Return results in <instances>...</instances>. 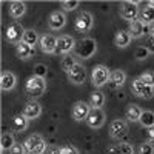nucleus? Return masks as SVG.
<instances>
[{
	"label": "nucleus",
	"instance_id": "1",
	"mask_svg": "<svg viewBox=\"0 0 154 154\" xmlns=\"http://www.w3.org/2000/svg\"><path fill=\"white\" fill-rule=\"evenodd\" d=\"M97 51V42L91 37H83L82 40L75 45L74 48V56L79 59H91Z\"/></svg>",
	"mask_w": 154,
	"mask_h": 154
},
{
	"label": "nucleus",
	"instance_id": "2",
	"mask_svg": "<svg viewBox=\"0 0 154 154\" xmlns=\"http://www.w3.org/2000/svg\"><path fill=\"white\" fill-rule=\"evenodd\" d=\"M46 91V80L42 79V77L37 75H31L26 80V85H25V93H26L28 97L31 99H37L43 96V93Z\"/></svg>",
	"mask_w": 154,
	"mask_h": 154
},
{
	"label": "nucleus",
	"instance_id": "3",
	"mask_svg": "<svg viewBox=\"0 0 154 154\" xmlns=\"http://www.w3.org/2000/svg\"><path fill=\"white\" fill-rule=\"evenodd\" d=\"M25 148L28 154H43L46 151V142L40 134H32L25 140Z\"/></svg>",
	"mask_w": 154,
	"mask_h": 154
},
{
	"label": "nucleus",
	"instance_id": "4",
	"mask_svg": "<svg viewBox=\"0 0 154 154\" xmlns=\"http://www.w3.org/2000/svg\"><path fill=\"white\" fill-rule=\"evenodd\" d=\"M109 74L111 71L105 65H96L91 71V83L94 85V88H102L106 85L109 80Z\"/></svg>",
	"mask_w": 154,
	"mask_h": 154
},
{
	"label": "nucleus",
	"instance_id": "5",
	"mask_svg": "<svg viewBox=\"0 0 154 154\" xmlns=\"http://www.w3.org/2000/svg\"><path fill=\"white\" fill-rule=\"evenodd\" d=\"M93 23H94V17H93L91 12L82 11L80 14L75 17V20H74V28H75L77 32L86 34L89 29L93 28Z\"/></svg>",
	"mask_w": 154,
	"mask_h": 154
},
{
	"label": "nucleus",
	"instance_id": "6",
	"mask_svg": "<svg viewBox=\"0 0 154 154\" xmlns=\"http://www.w3.org/2000/svg\"><path fill=\"white\" fill-rule=\"evenodd\" d=\"M139 3L140 2H122L120 3V17L128 22L137 20L139 16Z\"/></svg>",
	"mask_w": 154,
	"mask_h": 154
},
{
	"label": "nucleus",
	"instance_id": "7",
	"mask_svg": "<svg viewBox=\"0 0 154 154\" xmlns=\"http://www.w3.org/2000/svg\"><path fill=\"white\" fill-rule=\"evenodd\" d=\"M131 93H133L134 96L140 97V99L149 100V99L154 97V88L146 86L140 79H136V80H133V83H131Z\"/></svg>",
	"mask_w": 154,
	"mask_h": 154
},
{
	"label": "nucleus",
	"instance_id": "8",
	"mask_svg": "<svg viewBox=\"0 0 154 154\" xmlns=\"http://www.w3.org/2000/svg\"><path fill=\"white\" fill-rule=\"evenodd\" d=\"M105 112L102 111V108H91V111H89L88 117H86V125L89 128H93V130H99V128L103 126L105 123Z\"/></svg>",
	"mask_w": 154,
	"mask_h": 154
},
{
	"label": "nucleus",
	"instance_id": "9",
	"mask_svg": "<svg viewBox=\"0 0 154 154\" xmlns=\"http://www.w3.org/2000/svg\"><path fill=\"white\" fill-rule=\"evenodd\" d=\"M89 111H91V105H88L83 100H79V102H75V103L72 105V108H71V117L75 122L86 120Z\"/></svg>",
	"mask_w": 154,
	"mask_h": 154
},
{
	"label": "nucleus",
	"instance_id": "10",
	"mask_svg": "<svg viewBox=\"0 0 154 154\" xmlns=\"http://www.w3.org/2000/svg\"><path fill=\"white\" fill-rule=\"evenodd\" d=\"M75 40H74V37L68 35V34H63L57 38V49H56V54H63V56H66L69 54L71 51H74L75 48Z\"/></svg>",
	"mask_w": 154,
	"mask_h": 154
},
{
	"label": "nucleus",
	"instance_id": "11",
	"mask_svg": "<svg viewBox=\"0 0 154 154\" xmlns=\"http://www.w3.org/2000/svg\"><path fill=\"white\" fill-rule=\"evenodd\" d=\"M25 31L26 29H23V26L20 23H11L9 26L6 28V40L9 43H16L19 45L22 40H23V35H25Z\"/></svg>",
	"mask_w": 154,
	"mask_h": 154
},
{
	"label": "nucleus",
	"instance_id": "12",
	"mask_svg": "<svg viewBox=\"0 0 154 154\" xmlns=\"http://www.w3.org/2000/svg\"><path fill=\"white\" fill-rule=\"evenodd\" d=\"M128 133V123L123 119H114L109 123V136L112 139H122Z\"/></svg>",
	"mask_w": 154,
	"mask_h": 154
},
{
	"label": "nucleus",
	"instance_id": "13",
	"mask_svg": "<svg viewBox=\"0 0 154 154\" xmlns=\"http://www.w3.org/2000/svg\"><path fill=\"white\" fill-rule=\"evenodd\" d=\"M65 25H66L65 12L54 11V12H51V14H49V17H48V26H49V29L59 31V29H62L63 26H65Z\"/></svg>",
	"mask_w": 154,
	"mask_h": 154
},
{
	"label": "nucleus",
	"instance_id": "14",
	"mask_svg": "<svg viewBox=\"0 0 154 154\" xmlns=\"http://www.w3.org/2000/svg\"><path fill=\"white\" fill-rule=\"evenodd\" d=\"M38 46H40L43 54H56L57 38L53 37V35H49V34H45V35L40 37V40H38Z\"/></svg>",
	"mask_w": 154,
	"mask_h": 154
},
{
	"label": "nucleus",
	"instance_id": "15",
	"mask_svg": "<svg viewBox=\"0 0 154 154\" xmlns=\"http://www.w3.org/2000/svg\"><path fill=\"white\" fill-rule=\"evenodd\" d=\"M66 77H68V80H69L71 83H74V85H82V83L85 82V79H86V69H85L83 65L77 63V65L66 74Z\"/></svg>",
	"mask_w": 154,
	"mask_h": 154
},
{
	"label": "nucleus",
	"instance_id": "16",
	"mask_svg": "<svg viewBox=\"0 0 154 154\" xmlns=\"http://www.w3.org/2000/svg\"><path fill=\"white\" fill-rule=\"evenodd\" d=\"M22 114H23L28 120L37 119L38 116L42 114V105L38 103V102H35V100H31V102H28V103L25 105V108H23V112H22Z\"/></svg>",
	"mask_w": 154,
	"mask_h": 154
},
{
	"label": "nucleus",
	"instance_id": "17",
	"mask_svg": "<svg viewBox=\"0 0 154 154\" xmlns=\"http://www.w3.org/2000/svg\"><path fill=\"white\" fill-rule=\"evenodd\" d=\"M128 32L131 34V37H133V38H140L143 34L149 32V26H148V25H143L142 22H140V20L137 19V20H134V22H131V23H130Z\"/></svg>",
	"mask_w": 154,
	"mask_h": 154
},
{
	"label": "nucleus",
	"instance_id": "18",
	"mask_svg": "<svg viewBox=\"0 0 154 154\" xmlns=\"http://www.w3.org/2000/svg\"><path fill=\"white\" fill-rule=\"evenodd\" d=\"M125 80H126V74H125L122 69H114V71H111V74H109L108 85H109L111 89H117V88L123 86Z\"/></svg>",
	"mask_w": 154,
	"mask_h": 154
},
{
	"label": "nucleus",
	"instance_id": "19",
	"mask_svg": "<svg viewBox=\"0 0 154 154\" xmlns=\"http://www.w3.org/2000/svg\"><path fill=\"white\" fill-rule=\"evenodd\" d=\"M17 83V77L16 74H12L11 71H3L2 75H0V86H2L3 91H11V89H14Z\"/></svg>",
	"mask_w": 154,
	"mask_h": 154
},
{
	"label": "nucleus",
	"instance_id": "20",
	"mask_svg": "<svg viewBox=\"0 0 154 154\" xmlns=\"http://www.w3.org/2000/svg\"><path fill=\"white\" fill-rule=\"evenodd\" d=\"M9 126H11V130L14 133H23L28 128V119L25 117L23 114H17V116H14V117L11 119Z\"/></svg>",
	"mask_w": 154,
	"mask_h": 154
},
{
	"label": "nucleus",
	"instance_id": "21",
	"mask_svg": "<svg viewBox=\"0 0 154 154\" xmlns=\"http://www.w3.org/2000/svg\"><path fill=\"white\" fill-rule=\"evenodd\" d=\"M16 54H17V57H19L20 60H28V59L34 57V54H35V48L26 45L25 42H20V43L16 46Z\"/></svg>",
	"mask_w": 154,
	"mask_h": 154
},
{
	"label": "nucleus",
	"instance_id": "22",
	"mask_svg": "<svg viewBox=\"0 0 154 154\" xmlns=\"http://www.w3.org/2000/svg\"><path fill=\"white\" fill-rule=\"evenodd\" d=\"M25 12H26V3L20 2V0H14L9 3V16L14 19H20Z\"/></svg>",
	"mask_w": 154,
	"mask_h": 154
},
{
	"label": "nucleus",
	"instance_id": "23",
	"mask_svg": "<svg viewBox=\"0 0 154 154\" xmlns=\"http://www.w3.org/2000/svg\"><path fill=\"white\" fill-rule=\"evenodd\" d=\"M131 40H133L131 34L128 32V31H123V29L117 31V32H116V35H114V45L117 46V48H126L128 45L131 43Z\"/></svg>",
	"mask_w": 154,
	"mask_h": 154
},
{
	"label": "nucleus",
	"instance_id": "24",
	"mask_svg": "<svg viewBox=\"0 0 154 154\" xmlns=\"http://www.w3.org/2000/svg\"><path fill=\"white\" fill-rule=\"evenodd\" d=\"M142 108H140L139 105H136V103H131V105H128V108H126V112H125V116H126V120H130V122H139L140 120V116H142Z\"/></svg>",
	"mask_w": 154,
	"mask_h": 154
},
{
	"label": "nucleus",
	"instance_id": "25",
	"mask_svg": "<svg viewBox=\"0 0 154 154\" xmlns=\"http://www.w3.org/2000/svg\"><path fill=\"white\" fill-rule=\"evenodd\" d=\"M139 20L143 25H148L149 26V25L154 22V8L145 5V8L140 9V12H139Z\"/></svg>",
	"mask_w": 154,
	"mask_h": 154
},
{
	"label": "nucleus",
	"instance_id": "26",
	"mask_svg": "<svg viewBox=\"0 0 154 154\" xmlns=\"http://www.w3.org/2000/svg\"><path fill=\"white\" fill-rule=\"evenodd\" d=\"M89 105H91V108H102L105 105V94L99 91V89L91 93V96H89Z\"/></svg>",
	"mask_w": 154,
	"mask_h": 154
},
{
	"label": "nucleus",
	"instance_id": "27",
	"mask_svg": "<svg viewBox=\"0 0 154 154\" xmlns=\"http://www.w3.org/2000/svg\"><path fill=\"white\" fill-rule=\"evenodd\" d=\"M14 145H16L14 136L11 133H3L2 139H0V148H2V151H11V148Z\"/></svg>",
	"mask_w": 154,
	"mask_h": 154
},
{
	"label": "nucleus",
	"instance_id": "28",
	"mask_svg": "<svg viewBox=\"0 0 154 154\" xmlns=\"http://www.w3.org/2000/svg\"><path fill=\"white\" fill-rule=\"evenodd\" d=\"M77 65V62H75V59L74 57H71L69 54H66V56H63V59H62V62H60V68L65 71L66 74L74 68Z\"/></svg>",
	"mask_w": 154,
	"mask_h": 154
},
{
	"label": "nucleus",
	"instance_id": "29",
	"mask_svg": "<svg viewBox=\"0 0 154 154\" xmlns=\"http://www.w3.org/2000/svg\"><path fill=\"white\" fill-rule=\"evenodd\" d=\"M40 38H38V34L34 31V29H26L25 31V35H23V40L22 42H25L26 45H29V46H34Z\"/></svg>",
	"mask_w": 154,
	"mask_h": 154
},
{
	"label": "nucleus",
	"instance_id": "30",
	"mask_svg": "<svg viewBox=\"0 0 154 154\" xmlns=\"http://www.w3.org/2000/svg\"><path fill=\"white\" fill-rule=\"evenodd\" d=\"M140 125L145 128H151L154 126V112L152 111H143L142 116H140Z\"/></svg>",
	"mask_w": 154,
	"mask_h": 154
},
{
	"label": "nucleus",
	"instance_id": "31",
	"mask_svg": "<svg viewBox=\"0 0 154 154\" xmlns=\"http://www.w3.org/2000/svg\"><path fill=\"white\" fill-rule=\"evenodd\" d=\"M148 56H149V51L146 49L145 45H143V46H137L136 51H134V59L139 60V62H142V60L148 59Z\"/></svg>",
	"mask_w": 154,
	"mask_h": 154
},
{
	"label": "nucleus",
	"instance_id": "32",
	"mask_svg": "<svg viewBox=\"0 0 154 154\" xmlns=\"http://www.w3.org/2000/svg\"><path fill=\"white\" fill-rule=\"evenodd\" d=\"M140 80H142L146 86H151L154 88V71H145L142 75L139 77Z\"/></svg>",
	"mask_w": 154,
	"mask_h": 154
},
{
	"label": "nucleus",
	"instance_id": "33",
	"mask_svg": "<svg viewBox=\"0 0 154 154\" xmlns=\"http://www.w3.org/2000/svg\"><path fill=\"white\" fill-rule=\"evenodd\" d=\"M46 65H43V63H37V65L34 66V75L37 77H42V79H45V75H46Z\"/></svg>",
	"mask_w": 154,
	"mask_h": 154
},
{
	"label": "nucleus",
	"instance_id": "34",
	"mask_svg": "<svg viewBox=\"0 0 154 154\" xmlns=\"http://www.w3.org/2000/svg\"><path fill=\"white\" fill-rule=\"evenodd\" d=\"M79 5H80V2H77V0H72V2H66V0H63V2H60L62 9H65V11H74Z\"/></svg>",
	"mask_w": 154,
	"mask_h": 154
},
{
	"label": "nucleus",
	"instance_id": "35",
	"mask_svg": "<svg viewBox=\"0 0 154 154\" xmlns=\"http://www.w3.org/2000/svg\"><path fill=\"white\" fill-rule=\"evenodd\" d=\"M139 154H154V145L151 142L142 143L139 148Z\"/></svg>",
	"mask_w": 154,
	"mask_h": 154
},
{
	"label": "nucleus",
	"instance_id": "36",
	"mask_svg": "<svg viewBox=\"0 0 154 154\" xmlns=\"http://www.w3.org/2000/svg\"><path fill=\"white\" fill-rule=\"evenodd\" d=\"M119 154H134V148H133V145L126 143V142L119 143Z\"/></svg>",
	"mask_w": 154,
	"mask_h": 154
},
{
	"label": "nucleus",
	"instance_id": "37",
	"mask_svg": "<svg viewBox=\"0 0 154 154\" xmlns=\"http://www.w3.org/2000/svg\"><path fill=\"white\" fill-rule=\"evenodd\" d=\"M9 154H28V152H26V148H25V143H17L16 142V145L11 148Z\"/></svg>",
	"mask_w": 154,
	"mask_h": 154
},
{
	"label": "nucleus",
	"instance_id": "38",
	"mask_svg": "<svg viewBox=\"0 0 154 154\" xmlns=\"http://www.w3.org/2000/svg\"><path fill=\"white\" fill-rule=\"evenodd\" d=\"M145 46H146V49L149 51V54H154V35H148Z\"/></svg>",
	"mask_w": 154,
	"mask_h": 154
},
{
	"label": "nucleus",
	"instance_id": "39",
	"mask_svg": "<svg viewBox=\"0 0 154 154\" xmlns=\"http://www.w3.org/2000/svg\"><path fill=\"white\" fill-rule=\"evenodd\" d=\"M60 154H79V151H77L75 146H62Z\"/></svg>",
	"mask_w": 154,
	"mask_h": 154
},
{
	"label": "nucleus",
	"instance_id": "40",
	"mask_svg": "<svg viewBox=\"0 0 154 154\" xmlns=\"http://www.w3.org/2000/svg\"><path fill=\"white\" fill-rule=\"evenodd\" d=\"M146 139H148V142H154V126L151 128H146Z\"/></svg>",
	"mask_w": 154,
	"mask_h": 154
},
{
	"label": "nucleus",
	"instance_id": "41",
	"mask_svg": "<svg viewBox=\"0 0 154 154\" xmlns=\"http://www.w3.org/2000/svg\"><path fill=\"white\" fill-rule=\"evenodd\" d=\"M106 154H119V145H111L106 148Z\"/></svg>",
	"mask_w": 154,
	"mask_h": 154
},
{
	"label": "nucleus",
	"instance_id": "42",
	"mask_svg": "<svg viewBox=\"0 0 154 154\" xmlns=\"http://www.w3.org/2000/svg\"><path fill=\"white\" fill-rule=\"evenodd\" d=\"M46 154H60V148H51L46 151Z\"/></svg>",
	"mask_w": 154,
	"mask_h": 154
},
{
	"label": "nucleus",
	"instance_id": "43",
	"mask_svg": "<svg viewBox=\"0 0 154 154\" xmlns=\"http://www.w3.org/2000/svg\"><path fill=\"white\" fill-rule=\"evenodd\" d=\"M149 34H151V35H154V22L149 25Z\"/></svg>",
	"mask_w": 154,
	"mask_h": 154
},
{
	"label": "nucleus",
	"instance_id": "44",
	"mask_svg": "<svg viewBox=\"0 0 154 154\" xmlns=\"http://www.w3.org/2000/svg\"><path fill=\"white\" fill-rule=\"evenodd\" d=\"M146 5H148V6H151V8H154V0H149V2H148Z\"/></svg>",
	"mask_w": 154,
	"mask_h": 154
}]
</instances>
